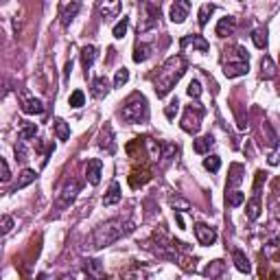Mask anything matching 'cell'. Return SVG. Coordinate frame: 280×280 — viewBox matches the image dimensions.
Wrapping results in <instances>:
<instances>
[{"label": "cell", "instance_id": "6da1fadb", "mask_svg": "<svg viewBox=\"0 0 280 280\" xmlns=\"http://www.w3.org/2000/svg\"><path fill=\"white\" fill-rule=\"evenodd\" d=\"M129 232H134V221L125 217H114V219H107V221L98 223V226L90 232V237L86 239V245L84 250L88 252H98L107 245L116 243L118 239L127 237Z\"/></svg>", "mask_w": 280, "mask_h": 280}, {"label": "cell", "instance_id": "7a4b0ae2", "mask_svg": "<svg viewBox=\"0 0 280 280\" xmlns=\"http://www.w3.org/2000/svg\"><path fill=\"white\" fill-rule=\"evenodd\" d=\"M184 73H186V59L182 55L169 57L167 62L160 66V70H158V75H156V81H153V84H156V94L167 96L175 88V84L184 77Z\"/></svg>", "mask_w": 280, "mask_h": 280}, {"label": "cell", "instance_id": "3957f363", "mask_svg": "<svg viewBox=\"0 0 280 280\" xmlns=\"http://www.w3.org/2000/svg\"><path fill=\"white\" fill-rule=\"evenodd\" d=\"M250 70V53L243 46H228L223 51V75L228 79L248 75Z\"/></svg>", "mask_w": 280, "mask_h": 280}, {"label": "cell", "instance_id": "277c9868", "mask_svg": "<svg viewBox=\"0 0 280 280\" xmlns=\"http://www.w3.org/2000/svg\"><path fill=\"white\" fill-rule=\"evenodd\" d=\"M120 118L125 123H145L149 118V105H147V98L142 94H131L127 98V103L120 109Z\"/></svg>", "mask_w": 280, "mask_h": 280}, {"label": "cell", "instance_id": "5b68a950", "mask_svg": "<svg viewBox=\"0 0 280 280\" xmlns=\"http://www.w3.org/2000/svg\"><path fill=\"white\" fill-rule=\"evenodd\" d=\"M206 109L201 107V103H195V105H188L182 116V129L186 134H197L201 127V118H204Z\"/></svg>", "mask_w": 280, "mask_h": 280}, {"label": "cell", "instance_id": "8992f818", "mask_svg": "<svg viewBox=\"0 0 280 280\" xmlns=\"http://www.w3.org/2000/svg\"><path fill=\"white\" fill-rule=\"evenodd\" d=\"M79 190H81V184L77 182V180H68V182L64 184L62 193H59V208H66V206L73 204L77 199V195H79Z\"/></svg>", "mask_w": 280, "mask_h": 280}, {"label": "cell", "instance_id": "52a82bcc", "mask_svg": "<svg viewBox=\"0 0 280 280\" xmlns=\"http://www.w3.org/2000/svg\"><path fill=\"white\" fill-rule=\"evenodd\" d=\"M188 13H190V0H175L169 15H171V22L182 24V22L188 18Z\"/></svg>", "mask_w": 280, "mask_h": 280}, {"label": "cell", "instance_id": "ba28073f", "mask_svg": "<svg viewBox=\"0 0 280 280\" xmlns=\"http://www.w3.org/2000/svg\"><path fill=\"white\" fill-rule=\"evenodd\" d=\"M195 237H197V241H199L201 245H212L217 241V232H215V228L206 226V223H197L195 226Z\"/></svg>", "mask_w": 280, "mask_h": 280}, {"label": "cell", "instance_id": "9c48e42d", "mask_svg": "<svg viewBox=\"0 0 280 280\" xmlns=\"http://www.w3.org/2000/svg\"><path fill=\"white\" fill-rule=\"evenodd\" d=\"M151 180V169L147 167V164H140V167H134L131 169V175H129V182L131 186H142V184H147Z\"/></svg>", "mask_w": 280, "mask_h": 280}, {"label": "cell", "instance_id": "30bf717a", "mask_svg": "<svg viewBox=\"0 0 280 280\" xmlns=\"http://www.w3.org/2000/svg\"><path fill=\"white\" fill-rule=\"evenodd\" d=\"M101 171H103V162L98 160V158H94V160H90L86 167V180L92 186H96L98 182H101Z\"/></svg>", "mask_w": 280, "mask_h": 280}, {"label": "cell", "instance_id": "8fae6325", "mask_svg": "<svg viewBox=\"0 0 280 280\" xmlns=\"http://www.w3.org/2000/svg\"><path fill=\"white\" fill-rule=\"evenodd\" d=\"M234 31H237V20L232 18V15H226V18H221L217 22V37H230L234 35Z\"/></svg>", "mask_w": 280, "mask_h": 280}, {"label": "cell", "instance_id": "7c38bea8", "mask_svg": "<svg viewBox=\"0 0 280 280\" xmlns=\"http://www.w3.org/2000/svg\"><path fill=\"white\" fill-rule=\"evenodd\" d=\"M98 147H101V149H105L107 153L116 151V145H114V131H112L109 125H105V127L101 129V136H98Z\"/></svg>", "mask_w": 280, "mask_h": 280}, {"label": "cell", "instance_id": "4fadbf2b", "mask_svg": "<svg viewBox=\"0 0 280 280\" xmlns=\"http://www.w3.org/2000/svg\"><path fill=\"white\" fill-rule=\"evenodd\" d=\"M190 44H193V46H195L199 53H208V48H210V44H208L201 35H186V37H182V40H180V46H182V48L190 46Z\"/></svg>", "mask_w": 280, "mask_h": 280}, {"label": "cell", "instance_id": "5bb4252c", "mask_svg": "<svg viewBox=\"0 0 280 280\" xmlns=\"http://www.w3.org/2000/svg\"><path fill=\"white\" fill-rule=\"evenodd\" d=\"M22 112L33 116V114H44V103L40 98H24L22 101Z\"/></svg>", "mask_w": 280, "mask_h": 280}, {"label": "cell", "instance_id": "9a60e30c", "mask_svg": "<svg viewBox=\"0 0 280 280\" xmlns=\"http://www.w3.org/2000/svg\"><path fill=\"white\" fill-rule=\"evenodd\" d=\"M215 147V138H212L210 134H206V136H201V138H197V140H193V149H195V153H208Z\"/></svg>", "mask_w": 280, "mask_h": 280}, {"label": "cell", "instance_id": "2e32d148", "mask_svg": "<svg viewBox=\"0 0 280 280\" xmlns=\"http://www.w3.org/2000/svg\"><path fill=\"white\" fill-rule=\"evenodd\" d=\"M232 259H234V267H237L241 274H250L252 272V265H250L248 256H245L241 250H234L232 252Z\"/></svg>", "mask_w": 280, "mask_h": 280}, {"label": "cell", "instance_id": "e0dca14e", "mask_svg": "<svg viewBox=\"0 0 280 280\" xmlns=\"http://www.w3.org/2000/svg\"><path fill=\"white\" fill-rule=\"evenodd\" d=\"M151 57V44H145V42H138L134 46V62L140 64V62H147Z\"/></svg>", "mask_w": 280, "mask_h": 280}, {"label": "cell", "instance_id": "ac0fdd59", "mask_svg": "<svg viewBox=\"0 0 280 280\" xmlns=\"http://www.w3.org/2000/svg\"><path fill=\"white\" fill-rule=\"evenodd\" d=\"M261 77L263 79H267V81L276 77V64H274V59L270 57V55H265L263 62H261Z\"/></svg>", "mask_w": 280, "mask_h": 280}, {"label": "cell", "instance_id": "d6986e66", "mask_svg": "<svg viewBox=\"0 0 280 280\" xmlns=\"http://www.w3.org/2000/svg\"><path fill=\"white\" fill-rule=\"evenodd\" d=\"M79 9H81V2H79V0H73V2H70L68 7L64 9V13H62V24H64V26H70V22H73L75 15L79 13Z\"/></svg>", "mask_w": 280, "mask_h": 280}, {"label": "cell", "instance_id": "ffe728a7", "mask_svg": "<svg viewBox=\"0 0 280 280\" xmlns=\"http://www.w3.org/2000/svg\"><path fill=\"white\" fill-rule=\"evenodd\" d=\"M107 92H109L107 77H96V79L92 81V94H94L96 98H101V96H105Z\"/></svg>", "mask_w": 280, "mask_h": 280}, {"label": "cell", "instance_id": "44dd1931", "mask_svg": "<svg viewBox=\"0 0 280 280\" xmlns=\"http://www.w3.org/2000/svg\"><path fill=\"white\" fill-rule=\"evenodd\" d=\"M120 201V184L118 182H112V186H109L107 195L103 197V206H114Z\"/></svg>", "mask_w": 280, "mask_h": 280}, {"label": "cell", "instance_id": "7402d4cb", "mask_svg": "<svg viewBox=\"0 0 280 280\" xmlns=\"http://www.w3.org/2000/svg\"><path fill=\"white\" fill-rule=\"evenodd\" d=\"M245 215H248L250 221H256V219L261 217V201H259V195H254L252 199L248 201V206H245Z\"/></svg>", "mask_w": 280, "mask_h": 280}, {"label": "cell", "instance_id": "603a6c76", "mask_svg": "<svg viewBox=\"0 0 280 280\" xmlns=\"http://www.w3.org/2000/svg\"><path fill=\"white\" fill-rule=\"evenodd\" d=\"M35 178H37V173L33 171V169H24V171L20 173L18 184H15V193H18V190H22V188H24V186H29L31 182H35Z\"/></svg>", "mask_w": 280, "mask_h": 280}, {"label": "cell", "instance_id": "cb8c5ba5", "mask_svg": "<svg viewBox=\"0 0 280 280\" xmlns=\"http://www.w3.org/2000/svg\"><path fill=\"white\" fill-rule=\"evenodd\" d=\"M55 136L59 140H68L70 138V127L64 118H55Z\"/></svg>", "mask_w": 280, "mask_h": 280}, {"label": "cell", "instance_id": "d4e9b609", "mask_svg": "<svg viewBox=\"0 0 280 280\" xmlns=\"http://www.w3.org/2000/svg\"><path fill=\"white\" fill-rule=\"evenodd\" d=\"M94 59H96V48L94 46H84L81 48V64L86 66V70L94 64Z\"/></svg>", "mask_w": 280, "mask_h": 280}, {"label": "cell", "instance_id": "484cf974", "mask_svg": "<svg viewBox=\"0 0 280 280\" xmlns=\"http://www.w3.org/2000/svg\"><path fill=\"white\" fill-rule=\"evenodd\" d=\"M37 136V125L35 123H24L22 125V129H20V134H18V140H31V138H35Z\"/></svg>", "mask_w": 280, "mask_h": 280}, {"label": "cell", "instance_id": "4316f807", "mask_svg": "<svg viewBox=\"0 0 280 280\" xmlns=\"http://www.w3.org/2000/svg\"><path fill=\"white\" fill-rule=\"evenodd\" d=\"M252 42H254V46H256V48L265 51V48H267V31L256 29L254 33H252Z\"/></svg>", "mask_w": 280, "mask_h": 280}, {"label": "cell", "instance_id": "83f0119b", "mask_svg": "<svg viewBox=\"0 0 280 280\" xmlns=\"http://www.w3.org/2000/svg\"><path fill=\"white\" fill-rule=\"evenodd\" d=\"M243 167L241 164H232V169H230V178H228V186H237L241 180H243Z\"/></svg>", "mask_w": 280, "mask_h": 280}, {"label": "cell", "instance_id": "f1b7e54d", "mask_svg": "<svg viewBox=\"0 0 280 280\" xmlns=\"http://www.w3.org/2000/svg\"><path fill=\"white\" fill-rule=\"evenodd\" d=\"M226 201H228V206H241L245 201V193H241V190H228Z\"/></svg>", "mask_w": 280, "mask_h": 280}, {"label": "cell", "instance_id": "f546056e", "mask_svg": "<svg viewBox=\"0 0 280 280\" xmlns=\"http://www.w3.org/2000/svg\"><path fill=\"white\" fill-rule=\"evenodd\" d=\"M223 270H226V263L223 261H212L210 265L204 270V276H219V274H223Z\"/></svg>", "mask_w": 280, "mask_h": 280}, {"label": "cell", "instance_id": "4dcf8cb0", "mask_svg": "<svg viewBox=\"0 0 280 280\" xmlns=\"http://www.w3.org/2000/svg\"><path fill=\"white\" fill-rule=\"evenodd\" d=\"M84 103H86V94H84L81 90H75L73 94L68 96V105H70V107H75V109L84 107Z\"/></svg>", "mask_w": 280, "mask_h": 280}, {"label": "cell", "instance_id": "1f68e13d", "mask_svg": "<svg viewBox=\"0 0 280 280\" xmlns=\"http://www.w3.org/2000/svg\"><path fill=\"white\" fill-rule=\"evenodd\" d=\"M219 167H221V158L219 156H208L204 160V169L206 171H210V173H217Z\"/></svg>", "mask_w": 280, "mask_h": 280}, {"label": "cell", "instance_id": "d6a6232c", "mask_svg": "<svg viewBox=\"0 0 280 280\" xmlns=\"http://www.w3.org/2000/svg\"><path fill=\"white\" fill-rule=\"evenodd\" d=\"M127 26H129V18H123V20H120L116 26H114L112 35L116 37V40H123V37H125V33H127Z\"/></svg>", "mask_w": 280, "mask_h": 280}, {"label": "cell", "instance_id": "836d02e7", "mask_svg": "<svg viewBox=\"0 0 280 280\" xmlns=\"http://www.w3.org/2000/svg\"><path fill=\"white\" fill-rule=\"evenodd\" d=\"M86 274H90V276H96V278H101V276H103V267H101V261H88V265H86Z\"/></svg>", "mask_w": 280, "mask_h": 280}, {"label": "cell", "instance_id": "e575fe53", "mask_svg": "<svg viewBox=\"0 0 280 280\" xmlns=\"http://www.w3.org/2000/svg\"><path fill=\"white\" fill-rule=\"evenodd\" d=\"M129 81V70L127 68H120L116 70V77H114V88H120Z\"/></svg>", "mask_w": 280, "mask_h": 280}, {"label": "cell", "instance_id": "d590c367", "mask_svg": "<svg viewBox=\"0 0 280 280\" xmlns=\"http://www.w3.org/2000/svg\"><path fill=\"white\" fill-rule=\"evenodd\" d=\"M212 11H215L212 4H204V7L199 9V26H206L208 24V18L212 15Z\"/></svg>", "mask_w": 280, "mask_h": 280}, {"label": "cell", "instance_id": "8d00e7d4", "mask_svg": "<svg viewBox=\"0 0 280 280\" xmlns=\"http://www.w3.org/2000/svg\"><path fill=\"white\" fill-rule=\"evenodd\" d=\"M186 92H188L190 98H199V96H201V84H199L197 79H193V81L188 84V88H186Z\"/></svg>", "mask_w": 280, "mask_h": 280}, {"label": "cell", "instance_id": "74e56055", "mask_svg": "<svg viewBox=\"0 0 280 280\" xmlns=\"http://www.w3.org/2000/svg\"><path fill=\"white\" fill-rule=\"evenodd\" d=\"M11 180V171H9V164H7V160H2L0 158V182H9Z\"/></svg>", "mask_w": 280, "mask_h": 280}, {"label": "cell", "instance_id": "f35d334b", "mask_svg": "<svg viewBox=\"0 0 280 280\" xmlns=\"http://www.w3.org/2000/svg\"><path fill=\"white\" fill-rule=\"evenodd\" d=\"M178 109H180V101L175 98V101H171V103L167 105L164 114H167V118H169V120H173V118H175V114H178Z\"/></svg>", "mask_w": 280, "mask_h": 280}, {"label": "cell", "instance_id": "ab89813d", "mask_svg": "<svg viewBox=\"0 0 280 280\" xmlns=\"http://www.w3.org/2000/svg\"><path fill=\"white\" fill-rule=\"evenodd\" d=\"M265 180H267V173H265V171H256V180H254V195H259L261 184H265Z\"/></svg>", "mask_w": 280, "mask_h": 280}, {"label": "cell", "instance_id": "60d3db41", "mask_svg": "<svg viewBox=\"0 0 280 280\" xmlns=\"http://www.w3.org/2000/svg\"><path fill=\"white\" fill-rule=\"evenodd\" d=\"M15 158H18L20 162L26 160V149H24V140H18V145H15Z\"/></svg>", "mask_w": 280, "mask_h": 280}, {"label": "cell", "instance_id": "b9f144b4", "mask_svg": "<svg viewBox=\"0 0 280 280\" xmlns=\"http://www.w3.org/2000/svg\"><path fill=\"white\" fill-rule=\"evenodd\" d=\"M270 164L274 167V164H278V149L274 147V151H272V156H270Z\"/></svg>", "mask_w": 280, "mask_h": 280}, {"label": "cell", "instance_id": "7bdbcfd3", "mask_svg": "<svg viewBox=\"0 0 280 280\" xmlns=\"http://www.w3.org/2000/svg\"><path fill=\"white\" fill-rule=\"evenodd\" d=\"M0 2H7V0H0Z\"/></svg>", "mask_w": 280, "mask_h": 280}]
</instances>
